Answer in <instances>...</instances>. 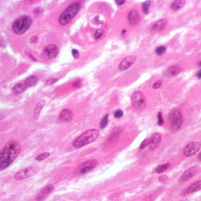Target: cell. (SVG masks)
<instances>
[{
    "label": "cell",
    "instance_id": "obj_1",
    "mask_svg": "<svg viewBox=\"0 0 201 201\" xmlns=\"http://www.w3.org/2000/svg\"><path fill=\"white\" fill-rule=\"evenodd\" d=\"M21 151L20 145L15 140H10L0 152V172L4 170L15 160Z\"/></svg>",
    "mask_w": 201,
    "mask_h": 201
},
{
    "label": "cell",
    "instance_id": "obj_2",
    "mask_svg": "<svg viewBox=\"0 0 201 201\" xmlns=\"http://www.w3.org/2000/svg\"><path fill=\"white\" fill-rule=\"evenodd\" d=\"M99 136V131L95 129L93 130H89L85 131V133L80 135L74 142L73 145L75 149H79L82 146H85L86 145H88L90 143H93L97 139Z\"/></svg>",
    "mask_w": 201,
    "mask_h": 201
},
{
    "label": "cell",
    "instance_id": "obj_3",
    "mask_svg": "<svg viewBox=\"0 0 201 201\" xmlns=\"http://www.w3.org/2000/svg\"><path fill=\"white\" fill-rule=\"evenodd\" d=\"M82 8V5L80 2H73V4L69 5L64 12L61 14L59 18V23L62 26L67 25L68 23L70 22L74 17L79 13Z\"/></svg>",
    "mask_w": 201,
    "mask_h": 201
},
{
    "label": "cell",
    "instance_id": "obj_4",
    "mask_svg": "<svg viewBox=\"0 0 201 201\" xmlns=\"http://www.w3.org/2000/svg\"><path fill=\"white\" fill-rule=\"evenodd\" d=\"M32 19L27 15L19 17L12 25V31L16 34H23L29 29L32 25Z\"/></svg>",
    "mask_w": 201,
    "mask_h": 201
},
{
    "label": "cell",
    "instance_id": "obj_5",
    "mask_svg": "<svg viewBox=\"0 0 201 201\" xmlns=\"http://www.w3.org/2000/svg\"><path fill=\"white\" fill-rule=\"evenodd\" d=\"M169 123H170L171 130L176 132L182 126L183 117L181 112L178 109H173L169 114Z\"/></svg>",
    "mask_w": 201,
    "mask_h": 201
},
{
    "label": "cell",
    "instance_id": "obj_6",
    "mask_svg": "<svg viewBox=\"0 0 201 201\" xmlns=\"http://www.w3.org/2000/svg\"><path fill=\"white\" fill-rule=\"evenodd\" d=\"M131 102L136 110H144L146 106L145 95L140 91H135L131 95Z\"/></svg>",
    "mask_w": 201,
    "mask_h": 201
},
{
    "label": "cell",
    "instance_id": "obj_7",
    "mask_svg": "<svg viewBox=\"0 0 201 201\" xmlns=\"http://www.w3.org/2000/svg\"><path fill=\"white\" fill-rule=\"evenodd\" d=\"M59 54V48L54 44H49L46 46L43 50V56L47 60L56 58Z\"/></svg>",
    "mask_w": 201,
    "mask_h": 201
},
{
    "label": "cell",
    "instance_id": "obj_8",
    "mask_svg": "<svg viewBox=\"0 0 201 201\" xmlns=\"http://www.w3.org/2000/svg\"><path fill=\"white\" fill-rule=\"evenodd\" d=\"M97 165V160L95 159H91L88 161H86L84 163L81 164V165L79 166V173L81 174H85L91 172V170H93L94 168H95Z\"/></svg>",
    "mask_w": 201,
    "mask_h": 201
},
{
    "label": "cell",
    "instance_id": "obj_9",
    "mask_svg": "<svg viewBox=\"0 0 201 201\" xmlns=\"http://www.w3.org/2000/svg\"><path fill=\"white\" fill-rule=\"evenodd\" d=\"M200 149V143L197 142H193L187 145L184 149V155L186 157L193 156L196 152L199 151Z\"/></svg>",
    "mask_w": 201,
    "mask_h": 201
},
{
    "label": "cell",
    "instance_id": "obj_10",
    "mask_svg": "<svg viewBox=\"0 0 201 201\" xmlns=\"http://www.w3.org/2000/svg\"><path fill=\"white\" fill-rule=\"evenodd\" d=\"M35 168L30 167V168H27L25 169H22V170L19 171V172H17L15 175V178L16 180H23V179L31 177V175H33L35 173Z\"/></svg>",
    "mask_w": 201,
    "mask_h": 201
},
{
    "label": "cell",
    "instance_id": "obj_11",
    "mask_svg": "<svg viewBox=\"0 0 201 201\" xmlns=\"http://www.w3.org/2000/svg\"><path fill=\"white\" fill-rule=\"evenodd\" d=\"M136 59H137V57L135 56H127V57H126L125 59H123V60L120 62V65H119V70H127V69L130 68V67L134 63V62L136 61Z\"/></svg>",
    "mask_w": 201,
    "mask_h": 201
},
{
    "label": "cell",
    "instance_id": "obj_12",
    "mask_svg": "<svg viewBox=\"0 0 201 201\" xmlns=\"http://www.w3.org/2000/svg\"><path fill=\"white\" fill-rule=\"evenodd\" d=\"M161 141H162V136H161V134L158 133H154V134H152L151 138L149 139L148 146H149L150 150H152V151L155 150L158 146Z\"/></svg>",
    "mask_w": 201,
    "mask_h": 201
},
{
    "label": "cell",
    "instance_id": "obj_13",
    "mask_svg": "<svg viewBox=\"0 0 201 201\" xmlns=\"http://www.w3.org/2000/svg\"><path fill=\"white\" fill-rule=\"evenodd\" d=\"M197 172H198V168H197V167L189 168L188 170L185 171L183 173L182 175L180 176L179 181L180 183H184L185 181H187V180H189L191 178H192L195 174H197Z\"/></svg>",
    "mask_w": 201,
    "mask_h": 201
},
{
    "label": "cell",
    "instance_id": "obj_14",
    "mask_svg": "<svg viewBox=\"0 0 201 201\" xmlns=\"http://www.w3.org/2000/svg\"><path fill=\"white\" fill-rule=\"evenodd\" d=\"M54 187L52 185H49L47 186H46L44 188L41 190V191L38 193L37 197V201H43L47 197V196L50 194L54 190Z\"/></svg>",
    "mask_w": 201,
    "mask_h": 201
},
{
    "label": "cell",
    "instance_id": "obj_15",
    "mask_svg": "<svg viewBox=\"0 0 201 201\" xmlns=\"http://www.w3.org/2000/svg\"><path fill=\"white\" fill-rule=\"evenodd\" d=\"M73 112L71 111L70 110H69V109H64V110H62V111L60 112L59 120L62 123H67L73 120Z\"/></svg>",
    "mask_w": 201,
    "mask_h": 201
},
{
    "label": "cell",
    "instance_id": "obj_16",
    "mask_svg": "<svg viewBox=\"0 0 201 201\" xmlns=\"http://www.w3.org/2000/svg\"><path fill=\"white\" fill-rule=\"evenodd\" d=\"M127 20L129 23L132 25H136L140 21V17H139V13L137 12L136 10L130 11L127 16Z\"/></svg>",
    "mask_w": 201,
    "mask_h": 201
},
{
    "label": "cell",
    "instance_id": "obj_17",
    "mask_svg": "<svg viewBox=\"0 0 201 201\" xmlns=\"http://www.w3.org/2000/svg\"><path fill=\"white\" fill-rule=\"evenodd\" d=\"M180 71H181V69L179 67H171L165 71L163 73V75L168 78L175 76L180 73Z\"/></svg>",
    "mask_w": 201,
    "mask_h": 201
},
{
    "label": "cell",
    "instance_id": "obj_18",
    "mask_svg": "<svg viewBox=\"0 0 201 201\" xmlns=\"http://www.w3.org/2000/svg\"><path fill=\"white\" fill-rule=\"evenodd\" d=\"M166 21L165 19H160V20H158L156 22H155L154 24H152L151 27V31H154V32H159L162 30H163L166 25Z\"/></svg>",
    "mask_w": 201,
    "mask_h": 201
},
{
    "label": "cell",
    "instance_id": "obj_19",
    "mask_svg": "<svg viewBox=\"0 0 201 201\" xmlns=\"http://www.w3.org/2000/svg\"><path fill=\"white\" fill-rule=\"evenodd\" d=\"M200 187H201V181L200 180H199V181H197V182L193 183V184H192L191 185H190V186L186 189V191H185V194L187 195L189 194V193H194V192H196V191H200Z\"/></svg>",
    "mask_w": 201,
    "mask_h": 201
},
{
    "label": "cell",
    "instance_id": "obj_20",
    "mask_svg": "<svg viewBox=\"0 0 201 201\" xmlns=\"http://www.w3.org/2000/svg\"><path fill=\"white\" fill-rule=\"evenodd\" d=\"M37 78L35 75H31V76L27 77V79H25V82H24V84L26 86V88L32 87V86H34L37 83Z\"/></svg>",
    "mask_w": 201,
    "mask_h": 201
},
{
    "label": "cell",
    "instance_id": "obj_21",
    "mask_svg": "<svg viewBox=\"0 0 201 201\" xmlns=\"http://www.w3.org/2000/svg\"><path fill=\"white\" fill-rule=\"evenodd\" d=\"M44 104H45V101L44 100H40L37 104L36 105L35 110H34V119L37 120L38 117H39V115L40 114V111H41L42 108H44Z\"/></svg>",
    "mask_w": 201,
    "mask_h": 201
},
{
    "label": "cell",
    "instance_id": "obj_22",
    "mask_svg": "<svg viewBox=\"0 0 201 201\" xmlns=\"http://www.w3.org/2000/svg\"><path fill=\"white\" fill-rule=\"evenodd\" d=\"M26 88H26V86L25 85L24 82H20L16 84V85L13 87L12 91L15 94H20L24 92V91L26 90Z\"/></svg>",
    "mask_w": 201,
    "mask_h": 201
},
{
    "label": "cell",
    "instance_id": "obj_23",
    "mask_svg": "<svg viewBox=\"0 0 201 201\" xmlns=\"http://www.w3.org/2000/svg\"><path fill=\"white\" fill-rule=\"evenodd\" d=\"M185 4V1H184V0H176V1L172 2V5H171V8L174 11L179 10L180 8H181L184 6Z\"/></svg>",
    "mask_w": 201,
    "mask_h": 201
},
{
    "label": "cell",
    "instance_id": "obj_24",
    "mask_svg": "<svg viewBox=\"0 0 201 201\" xmlns=\"http://www.w3.org/2000/svg\"><path fill=\"white\" fill-rule=\"evenodd\" d=\"M169 166H170V164H169V163L160 165H158L157 168H156V172H157V173H159V174L160 173H162V172H164L165 171L167 170V169L169 168Z\"/></svg>",
    "mask_w": 201,
    "mask_h": 201
},
{
    "label": "cell",
    "instance_id": "obj_25",
    "mask_svg": "<svg viewBox=\"0 0 201 201\" xmlns=\"http://www.w3.org/2000/svg\"><path fill=\"white\" fill-rule=\"evenodd\" d=\"M150 4H151V2L150 1H145V2H143V6H142V10H143V13L144 14H148L149 12V8L150 6Z\"/></svg>",
    "mask_w": 201,
    "mask_h": 201
},
{
    "label": "cell",
    "instance_id": "obj_26",
    "mask_svg": "<svg viewBox=\"0 0 201 201\" xmlns=\"http://www.w3.org/2000/svg\"><path fill=\"white\" fill-rule=\"evenodd\" d=\"M108 114H106L105 116L102 118V121H101V123H100L101 128L102 129L105 128V127H107V125H108Z\"/></svg>",
    "mask_w": 201,
    "mask_h": 201
},
{
    "label": "cell",
    "instance_id": "obj_27",
    "mask_svg": "<svg viewBox=\"0 0 201 201\" xmlns=\"http://www.w3.org/2000/svg\"><path fill=\"white\" fill-rule=\"evenodd\" d=\"M49 156H50V153L49 152H44V153L40 154L38 156H37L35 159L37 161H43V160L47 158Z\"/></svg>",
    "mask_w": 201,
    "mask_h": 201
},
{
    "label": "cell",
    "instance_id": "obj_28",
    "mask_svg": "<svg viewBox=\"0 0 201 201\" xmlns=\"http://www.w3.org/2000/svg\"><path fill=\"white\" fill-rule=\"evenodd\" d=\"M165 51H166V48L165 47H163V46L158 47H157L156 49V54H157L158 56H160V55L165 54Z\"/></svg>",
    "mask_w": 201,
    "mask_h": 201
},
{
    "label": "cell",
    "instance_id": "obj_29",
    "mask_svg": "<svg viewBox=\"0 0 201 201\" xmlns=\"http://www.w3.org/2000/svg\"><path fill=\"white\" fill-rule=\"evenodd\" d=\"M163 124H164V120H163V117H162V113L159 112L158 114V126H162Z\"/></svg>",
    "mask_w": 201,
    "mask_h": 201
},
{
    "label": "cell",
    "instance_id": "obj_30",
    "mask_svg": "<svg viewBox=\"0 0 201 201\" xmlns=\"http://www.w3.org/2000/svg\"><path fill=\"white\" fill-rule=\"evenodd\" d=\"M103 33H104V31L102 29H98L96 31V32L95 33V39H99L102 37V36L103 35Z\"/></svg>",
    "mask_w": 201,
    "mask_h": 201
},
{
    "label": "cell",
    "instance_id": "obj_31",
    "mask_svg": "<svg viewBox=\"0 0 201 201\" xmlns=\"http://www.w3.org/2000/svg\"><path fill=\"white\" fill-rule=\"evenodd\" d=\"M114 115L115 118H120V117H122V116L123 115V112L121 110H117L114 112Z\"/></svg>",
    "mask_w": 201,
    "mask_h": 201
},
{
    "label": "cell",
    "instance_id": "obj_32",
    "mask_svg": "<svg viewBox=\"0 0 201 201\" xmlns=\"http://www.w3.org/2000/svg\"><path fill=\"white\" fill-rule=\"evenodd\" d=\"M149 139H145V140H143V142L141 143L140 146H139V149L142 150V149H145L146 146H148V145H149Z\"/></svg>",
    "mask_w": 201,
    "mask_h": 201
},
{
    "label": "cell",
    "instance_id": "obj_33",
    "mask_svg": "<svg viewBox=\"0 0 201 201\" xmlns=\"http://www.w3.org/2000/svg\"><path fill=\"white\" fill-rule=\"evenodd\" d=\"M58 81V79H49L46 81V85H51Z\"/></svg>",
    "mask_w": 201,
    "mask_h": 201
},
{
    "label": "cell",
    "instance_id": "obj_34",
    "mask_svg": "<svg viewBox=\"0 0 201 201\" xmlns=\"http://www.w3.org/2000/svg\"><path fill=\"white\" fill-rule=\"evenodd\" d=\"M72 54H73V56L74 58L78 59L79 57V53L77 50H75V49H73V50H72Z\"/></svg>",
    "mask_w": 201,
    "mask_h": 201
},
{
    "label": "cell",
    "instance_id": "obj_35",
    "mask_svg": "<svg viewBox=\"0 0 201 201\" xmlns=\"http://www.w3.org/2000/svg\"><path fill=\"white\" fill-rule=\"evenodd\" d=\"M161 85H162V81H161V80H159V81L156 82V83H154L153 88H155V89H157V88H159Z\"/></svg>",
    "mask_w": 201,
    "mask_h": 201
},
{
    "label": "cell",
    "instance_id": "obj_36",
    "mask_svg": "<svg viewBox=\"0 0 201 201\" xmlns=\"http://www.w3.org/2000/svg\"><path fill=\"white\" fill-rule=\"evenodd\" d=\"M73 87L75 88L79 87V86L81 85V81H80V80H76V81H75L74 82H73Z\"/></svg>",
    "mask_w": 201,
    "mask_h": 201
},
{
    "label": "cell",
    "instance_id": "obj_37",
    "mask_svg": "<svg viewBox=\"0 0 201 201\" xmlns=\"http://www.w3.org/2000/svg\"><path fill=\"white\" fill-rule=\"evenodd\" d=\"M37 40V36H33V37H31V39H30V42H31V44H34V43H36Z\"/></svg>",
    "mask_w": 201,
    "mask_h": 201
},
{
    "label": "cell",
    "instance_id": "obj_38",
    "mask_svg": "<svg viewBox=\"0 0 201 201\" xmlns=\"http://www.w3.org/2000/svg\"><path fill=\"white\" fill-rule=\"evenodd\" d=\"M124 3H125L124 0H123V1H116V4L118 5H121L124 4Z\"/></svg>",
    "mask_w": 201,
    "mask_h": 201
},
{
    "label": "cell",
    "instance_id": "obj_39",
    "mask_svg": "<svg viewBox=\"0 0 201 201\" xmlns=\"http://www.w3.org/2000/svg\"><path fill=\"white\" fill-rule=\"evenodd\" d=\"M159 180H161V181H163V182H164L165 180H167V177H166V176H162V177H160V178H159Z\"/></svg>",
    "mask_w": 201,
    "mask_h": 201
},
{
    "label": "cell",
    "instance_id": "obj_40",
    "mask_svg": "<svg viewBox=\"0 0 201 201\" xmlns=\"http://www.w3.org/2000/svg\"><path fill=\"white\" fill-rule=\"evenodd\" d=\"M197 77L198 78V79H201V76H200V70H199L198 72H197Z\"/></svg>",
    "mask_w": 201,
    "mask_h": 201
},
{
    "label": "cell",
    "instance_id": "obj_41",
    "mask_svg": "<svg viewBox=\"0 0 201 201\" xmlns=\"http://www.w3.org/2000/svg\"><path fill=\"white\" fill-rule=\"evenodd\" d=\"M124 33H126V30H123L122 34H124Z\"/></svg>",
    "mask_w": 201,
    "mask_h": 201
},
{
    "label": "cell",
    "instance_id": "obj_42",
    "mask_svg": "<svg viewBox=\"0 0 201 201\" xmlns=\"http://www.w3.org/2000/svg\"><path fill=\"white\" fill-rule=\"evenodd\" d=\"M198 158H198V159H199V161H200V154H199V157Z\"/></svg>",
    "mask_w": 201,
    "mask_h": 201
},
{
    "label": "cell",
    "instance_id": "obj_43",
    "mask_svg": "<svg viewBox=\"0 0 201 201\" xmlns=\"http://www.w3.org/2000/svg\"><path fill=\"white\" fill-rule=\"evenodd\" d=\"M198 66H199V67H200V61L199 63H198Z\"/></svg>",
    "mask_w": 201,
    "mask_h": 201
}]
</instances>
